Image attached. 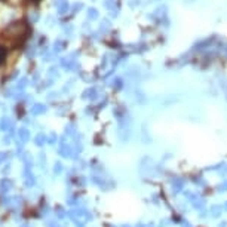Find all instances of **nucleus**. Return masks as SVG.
<instances>
[{
  "label": "nucleus",
  "mask_w": 227,
  "mask_h": 227,
  "mask_svg": "<svg viewBox=\"0 0 227 227\" xmlns=\"http://www.w3.org/2000/svg\"><path fill=\"white\" fill-rule=\"evenodd\" d=\"M59 155L64 157H71L73 156V152H71V147L69 145V144H66L64 142V140H62V144H61V147H59Z\"/></svg>",
  "instance_id": "2"
},
{
  "label": "nucleus",
  "mask_w": 227,
  "mask_h": 227,
  "mask_svg": "<svg viewBox=\"0 0 227 227\" xmlns=\"http://www.w3.org/2000/svg\"><path fill=\"white\" fill-rule=\"evenodd\" d=\"M11 184H12V183H11V181H8V180H2V181H0V192H8V190H9V189H11Z\"/></svg>",
  "instance_id": "6"
},
{
  "label": "nucleus",
  "mask_w": 227,
  "mask_h": 227,
  "mask_svg": "<svg viewBox=\"0 0 227 227\" xmlns=\"http://www.w3.org/2000/svg\"><path fill=\"white\" fill-rule=\"evenodd\" d=\"M18 137H19V140L22 141V142H25V141H28V138H30V134H28V131H27L25 128H21L19 132H18Z\"/></svg>",
  "instance_id": "5"
},
{
  "label": "nucleus",
  "mask_w": 227,
  "mask_h": 227,
  "mask_svg": "<svg viewBox=\"0 0 227 227\" xmlns=\"http://www.w3.org/2000/svg\"><path fill=\"white\" fill-rule=\"evenodd\" d=\"M46 141H48L46 140V137L40 134V135H37V138L34 140V142L37 144V145H43V142H46Z\"/></svg>",
  "instance_id": "7"
},
{
  "label": "nucleus",
  "mask_w": 227,
  "mask_h": 227,
  "mask_svg": "<svg viewBox=\"0 0 227 227\" xmlns=\"http://www.w3.org/2000/svg\"><path fill=\"white\" fill-rule=\"evenodd\" d=\"M55 212H56V215H58V217H59V218H64V217H66V215H67V212H66V211L62 209V208H61V206H58V208H56V209H55Z\"/></svg>",
  "instance_id": "8"
},
{
  "label": "nucleus",
  "mask_w": 227,
  "mask_h": 227,
  "mask_svg": "<svg viewBox=\"0 0 227 227\" xmlns=\"http://www.w3.org/2000/svg\"><path fill=\"white\" fill-rule=\"evenodd\" d=\"M137 227H144V224H142V223H140V224H138Z\"/></svg>",
  "instance_id": "19"
},
{
  "label": "nucleus",
  "mask_w": 227,
  "mask_h": 227,
  "mask_svg": "<svg viewBox=\"0 0 227 227\" xmlns=\"http://www.w3.org/2000/svg\"><path fill=\"white\" fill-rule=\"evenodd\" d=\"M169 226V220H163V223H160V227H166Z\"/></svg>",
  "instance_id": "14"
},
{
  "label": "nucleus",
  "mask_w": 227,
  "mask_h": 227,
  "mask_svg": "<svg viewBox=\"0 0 227 227\" xmlns=\"http://www.w3.org/2000/svg\"><path fill=\"white\" fill-rule=\"evenodd\" d=\"M24 183H25V186L27 187H33L36 184V180L34 177L31 175V172L28 171V168H25V174H24Z\"/></svg>",
  "instance_id": "3"
},
{
  "label": "nucleus",
  "mask_w": 227,
  "mask_h": 227,
  "mask_svg": "<svg viewBox=\"0 0 227 227\" xmlns=\"http://www.w3.org/2000/svg\"><path fill=\"white\" fill-rule=\"evenodd\" d=\"M223 166H224V163H223V162H220L218 165H214V166H209L208 169H209V171H217V169H220V168H223Z\"/></svg>",
  "instance_id": "10"
},
{
  "label": "nucleus",
  "mask_w": 227,
  "mask_h": 227,
  "mask_svg": "<svg viewBox=\"0 0 227 227\" xmlns=\"http://www.w3.org/2000/svg\"><path fill=\"white\" fill-rule=\"evenodd\" d=\"M48 227H59V224L56 221H52V223H48Z\"/></svg>",
  "instance_id": "13"
},
{
  "label": "nucleus",
  "mask_w": 227,
  "mask_h": 227,
  "mask_svg": "<svg viewBox=\"0 0 227 227\" xmlns=\"http://www.w3.org/2000/svg\"><path fill=\"white\" fill-rule=\"evenodd\" d=\"M183 227H190V224L189 223H183Z\"/></svg>",
  "instance_id": "17"
},
{
  "label": "nucleus",
  "mask_w": 227,
  "mask_h": 227,
  "mask_svg": "<svg viewBox=\"0 0 227 227\" xmlns=\"http://www.w3.org/2000/svg\"><path fill=\"white\" fill-rule=\"evenodd\" d=\"M53 171H55V174H59V172L62 171V165H61V162H56V163H55Z\"/></svg>",
  "instance_id": "9"
},
{
  "label": "nucleus",
  "mask_w": 227,
  "mask_h": 227,
  "mask_svg": "<svg viewBox=\"0 0 227 227\" xmlns=\"http://www.w3.org/2000/svg\"><path fill=\"white\" fill-rule=\"evenodd\" d=\"M144 227H156L153 223H149V224H144Z\"/></svg>",
  "instance_id": "15"
},
{
  "label": "nucleus",
  "mask_w": 227,
  "mask_h": 227,
  "mask_svg": "<svg viewBox=\"0 0 227 227\" xmlns=\"http://www.w3.org/2000/svg\"><path fill=\"white\" fill-rule=\"evenodd\" d=\"M218 192H227V180L223 183V184L218 186Z\"/></svg>",
  "instance_id": "11"
},
{
  "label": "nucleus",
  "mask_w": 227,
  "mask_h": 227,
  "mask_svg": "<svg viewBox=\"0 0 227 227\" xmlns=\"http://www.w3.org/2000/svg\"><path fill=\"white\" fill-rule=\"evenodd\" d=\"M227 226V223L226 221H223V223H220V227H226Z\"/></svg>",
  "instance_id": "16"
},
{
  "label": "nucleus",
  "mask_w": 227,
  "mask_h": 227,
  "mask_svg": "<svg viewBox=\"0 0 227 227\" xmlns=\"http://www.w3.org/2000/svg\"><path fill=\"white\" fill-rule=\"evenodd\" d=\"M48 142H51V144H53V142H56V135H52L49 140H48Z\"/></svg>",
  "instance_id": "12"
},
{
  "label": "nucleus",
  "mask_w": 227,
  "mask_h": 227,
  "mask_svg": "<svg viewBox=\"0 0 227 227\" xmlns=\"http://www.w3.org/2000/svg\"><path fill=\"white\" fill-rule=\"evenodd\" d=\"M223 208H226V211H227V202H224V205H223Z\"/></svg>",
  "instance_id": "18"
},
{
  "label": "nucleus",
  "mask_w": 227,
  "mask_h": 227,
  "mask_svg": "<svg viewBox=\"0 0 227 227\" xmlns=\"http://www.w3.org/2000/svg\"><path fill=\"white\" fill-rule=\"evenodd\" d=\"M21 227H31V226H28V224H25V226H21Z\"/></svg>",
  "instance_id": "20"
},
{
  "label": "nucleus",
  "mask_w": 227,
  "mask_h": 227,
  "mask_svg": "<svg viewBox=\"0 0 227 227\" xmlns=\"http://www.w3.org/2000/svg\"><path fill=\"white\" fill-rule=\"evenodd\" d=\"M183 187H184V181L181 180V178H174L172 180V186H171V189H172V193L177 194V193H180L183 190Z\"/></svg>",
  "instance_id": "1"
},
{
  "label": "nucleus",
  "mask_w": 227,
  "mask_h": 227,
  "mask_svg": "<svg viewBox=\"0 0 227 227\" xmlns=\"http://www.w3.org/2000/svg\"><path fill=\"white\" fill-rule=\"evenodd\" d=\"M209 211V215L212 218H218V217H221V212H223V208L220 206V205H214V206H211Z\"/></svg>",
  "instance_id": "4"
},
{
  "label": "nucleus",
  "mask_w": 227,
  "mask_h": 227,
  "mask_svg": "<svg viewBox=\"0 0 227 227\" xmlns=\"http://www.w3.org/2000/svg\"><path fill=\"white\" fill-rule=\"evenodd\" d=\"M122 227H131V226H122Z\"/></svg>",
  "instance_id": "21"
}]
</instances>
